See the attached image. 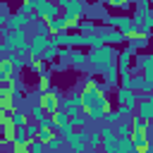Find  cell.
Wrapping results in <instances>:
<instances>
[{
	"label": "cell",
	"instance_id": "obj_6",
	"mask_svg": "<svg viewBox=\"0 0 153 153\" xmlns=\"http://www.w3.org/2000/svg\"><path fill=\"white\" fill-rule=\"evenodd\" d=\"M50 43V38L48 36H43V33H33L31 38H29V45H26V55H31V57H41V53L45 50V45Z\"/></svg>",
	"mask_w": 153,
	"mask_h": 153
},
{
	"label": "cell",
	"instance_id": "obj_25",
	"mask_svg": "<svg viewBox=\"0 0 153 153\" xmlns=\"http://www.w3.org/2000/svg\"><path fill=\"white\" fill-rule=\"evenodd\" d=\"M103 5H108V7H112V10L124 12V10H129V7H131V0H103Z\"/></svg>",
	"mask_w": 153,
	"mask_h": 153
},
{
	"label": "cell",
	"instance_id": "obj_19",
	"mask_svg": "<svg viewBox=\"0 0 153 153\" xmlns=\"http://www.w3.org/2000/svg\"><path fill=\"white\" fill-rule=\"evenodd\" d=\"M88 10V5L84 2V0H67L65 2V12H72V14H81L84 17V12Z\"/></svg>",
	"mask_w": 153,
	"mask_h": 153
},
{
	"label": "cell",
	"instance_id": "obj_16",
	"mask_svg": "<svg viewBox=\"0 0 153 153\" xmlns=\"http://www.w3.org/2000/svg\"><path fill=\"white\" fill-rule=\"evenodd\" d=\"M17 96H19V93H0V110H2V112L17 110V108H19V105H17Z\"/></svg>",
	"mask_w": 153,
	"mask_h": 153
},
{
	"label": "cell",
	"instance_id": "obj_27",
	"mask_svg": "<svg viewBox=\"0 0 153 153\" xmlns=\"http://www.w3.org/2000/svg\"><path fill=\"white\" fill-rule=\"evenodd\" d=\"M29 69L33 72V74H38V72H43L45 69V60H41V57H29Z\"/></svg>",
	"mask_w": 153,
	"mask_h": 153
},
{
	"label": "cell",
	"instance_id": "obj_5",
	"mask_svg": "<svg viewBox=\"0 0 153 153\" xmlns=\"http://www.w3.org/2000/svg\"><path fill=\"white\" fill-rule=\"evenodd\" d=\"M136 55V50L131 48V45H127L122 53H117V57H115V67H117V72L120 74H131V57Z\"/></svg>",
	"mask_w": 153,
	"mask_h": 153
},
{
	"label": "cell",
	"instance_id": "obj_28",
	"mask_svg": "<svg viewBox=\"0 0 153 153\" xmlns=\"http://www.w3.org/2000/svg\"><path fill=\"white\" fill-rule=\"evenodd\" d=\"M65 146V139L60 136V134H55V136H50L48 141H45V148L48 151H57V148H62Z\"/></svg>",
	"mask_w": 153,
	"mask_h": 153
},
{
	"label": "cell",
	"instance_id": "obj_17",
	"mask_svg": "<svg viewBox=\"0 0 153 153\" xmlns=\"http://www.w3.org/2000/svg\"><path fill=\"white\" fill-rule=\"evenodd\" d=\"M45 24H48V36H50V33H60V31H65V17H62V14L48 17Z\"/></svg>",
	"mask_w": 153,
	"mask_h": 153
},
{
	"label": "cell",
	"instance_id": "obj_42",
	"mask_svg": "<svg viewBox=\"0 0 153 153\" xmlns=\"http://www.w3.org/2000/svg\"><path fill=\"white\" fill-rule=\"evenodd\" d=\"M0 53H5V50H2V38H0Z\"/></svg>",
	"mask_w": 153,
	"mask_h": 153
},
{
	"label": "cell",
	"instance_id": "obj_33",
	"mask_svg": "<svg viewBox=\"0 0 153 153\" xmlns=\"http://www.w3.org/2000/svg\"><path fill=\"white\" fill-rule=\"evenodd\" d=\"M29 151L31 153H41V151H45V143L38 141V139H29Z\"/></svg>",
	"mask_w": 153,
	"mask_h": 153
},
{
	"label": "cell",
	"instance_id": "obj_15",
	"mask_svg": "<svg viewBox=\"0 0 153 153\" xmlns=\"http://www.w3.org/2000/svg\"><path fill=\"white\" fill-rule=\"evenodd\" d=\"M117 103L120 105H136V91H131V88H117Z\"/></svg>",
	"mask_w": 153,
	"mask_h": 153
},
{
	"label": "cell",
	"instance_id": "obj_26",
	"mask_svg": "<svg viewBox=\"0 0 153 153\" xmlns=\"http://www.w3.org/2000/svg\"><path fill=\"white\" fill-rule=\"evenodd\" d=\"M115 127V134L117 136H129L131 134V127H129V120H120L117 124H112Z\"/></svg>",
	"mask_w": 153,
	"mask_h": 153
},
{
	"label": "cell",
	"instance_id": "obj_36",
	"mask_svg": "<svg viewBox=\"0 0 153 153\" xmlns=\"http://www.w3.org/2000/svg\"><path fill=\"white\" fill-rule=\"evenodd\" d=\"M86 143H88L91 148H100V134H98V131H91V134H88V141H86Z\"/></svg>",
	"mask_w": 153,
	"mask_h": 153
},
{
	"label": "cell",
	"instance_id": "obj_18",
	"mask_svg": "<svg viewBox=\"0 0 153 153\" xmlns=\"http://www.w3.org/2000/svg\"><path fill=\"white\" fill-rule=\"evenodd\" d=\"M74 69H84L86 67V53H81L79 48H72V53H69V60H67Z\"/></svg>",
	"mask_w": 153,
	"mask_h": 153
},
{
	"label": "cell",
	"instance_id": "obj_34",
	"mask_svg": "<svg viewBox=\"0 0 153 153\" xmlns=\"http://www.w3.org/2000/svg\"><path fill=\"white\" fill-rule=\"evenodd\" d=\"M69 53H72L69 45H57V55H55V57H60V60L67 62V60H69Z\"/></svg>",
	"mask_w": 153,
	"mask_h": 153
},
{
	"label": "cell",
	"instance_id": "obj_30",
	"mask_svg": "<svg viewBox=\"0 0 153 153\" xmlns=\"http://www.w3.org/2000/svg\"><path fill=\"white\" fill-rule=\"evenodd\" d=\"M103 120H105V124H117V122H120L122 117L117 115V110H112V108H110V110H108V112L103 115Z\"/></svg>",
	"mask_w": 153,
	"mask_h": 153
},
{
	"label": "cell",
	"instance_id": "obj_4",
	"mask_svg": "<svg viewBox=\"0 0 153 153\" xmlns=\"http://www.w3.org/2000/svg\"><path fill=\"white\" fill-rule=\"evenodd\" d=\"M96 33L100 36V41L103 43H108V45H122L124 41H127V36L122 33V31H117L115 26H98L96 29Z\"/></svg>",
	"mask_w": 153,
	"mask_h": 153
},
{
	"label": "cell",
	"instance_id": "obj_1",
	"mask_svg": "<svg viewBox=\"0 0 153 153\" xmlns=\"http://www.w3.org/2000/svg\"><path fill=\"white\" fill-rule=\"evenodd\" d=\"M115 57H117L115 45L100 43V45H96V48H91V50L86 53V65H91V69H93L96 74H103L105 67H110V65L115 62Z\"/></svg>",
	"mask_w": 153,
	"mask_h": 153
},
{
	"label": "cell",
	"instance_id": "obj_20",
	"mask_svg": "<svg viewBox=\"0 0 153 153\" xmlns=\"http://www.w3.org/2000/svg\"><path fill=\"white\" fill-rule=\"evenodd\" d=\"M65 17V31H76L79 29V22H81V14H72V12H62Z\"/></svg>",
	"mask_w": 153,
	"mask_h": 153
},
{
	"label": "cell",
	"instance_id": "obj_2",
	"mask_svg": "<svg viewBox=\"0 0 153 153\" xmlns=\"http://www.w3.org/2000/svg\"><path fill=\"white\" fill-rule=\"evenodd\" d=\"M62 98V91L57 88H48V91H38V105L45 115H50L53 110H57V103Z\"/></svg>",
	"mask_w": 153,
	"mask_h": 153
},
{
	"label": "cell",
	"instance_id": "obj_31",
	"mask_svg": "<svg viewBox=\"0 0 153 153\" xmlns=\"http://www.w3.org/2000/svg\"><path fill=\"white\" fill-rule=\"evenodd\" d=\"M76 31H81V33H91V31H96V22H84V17H81Z\"/></svg>",
	"mask_w": 153,
	"mask_h": 153
},
{
	"label": "cell",
	"instance_id": "obj_37",
	"mask_svg": "<svg viewBox=\"0 0 153 153\" xmlns=\"http://www.w3.org/2000/svg\"><path fill=\"white\" fill-rule=\"evenodd\" d=\"M36 33L48 36V24H45V19H38V22H36Z\"/></svg>",
	"mask_w": 153,
	"mask_h": 153
},
{
	"label": "cell",
	"instance_id": "obj_21",
	"mask_svg": "<svg viewBox=\"0 0 153 153\" xmlns=\"http://www.w3.org/2000/svg\"><path fill=\"white\" fill-rule=\"evenodd\" d=\"M103 76H105V84L112 88V86H117V79H120V72H117V67H115V62L110 65V67H105V72H103Z\"/></svg>",
	"mask_w": 153,
	"mask_h": 153
},
{
	"label": "cell",
	"instance_id": "obj_11",
	"mask_svg": "<svg viewBox=\"0 0 153 153\" xmlns=\"http://www.w3.org/2000/svg\"><path fill=\"white\" fill-rule=\"evenodd\" d=\"M124 36H127V41H129V45H131L134 50L146 48V45H148V38H151V36H148V33H143L139 26H136V29H131L129 33H124Z\"/></svg>",
	"mask_w": 153,
	"mask_h": 153
},
{
	"label": "cell",
	"instance_id": "obj_39",
	"mask_svg": "<svg viewBox=\"0 0 153 153\" xmlns=\"http://www.w3.org/2000/svg\"><path fill=\"white\" fill-rule=\"evenodd\" d=\"M41 2H45V0H29V5H31V7H38Z\"/></svg>",
	"mask_w": 153,
	"mask_h": 153
},
{
	"label": "cell",
	"instance_id": "obj_7",
	"mask_svg": "<svg viewBox=\"0 0 153 153\" xmlns=\"http://www.w3.org/2000/svg\"><path fill=\"white\" fill-rule=\"evenodd\" d=\"M134 112L139 115V117H143V120H153V98L148 96V93H143L141 98H136V105H134Z\"/></svg>",
	"mask_w": 153,
	"mask_h": 153
},
{
	"label": "cell",
	"instance_id": "obj_29",
	"mask_svg": "<svg viewBox=\"0 0 153 153\" xmlns=\"http://www.w3.org/2000/svg\"><path fill=\"white\" fill-rule=\"evenodd\" d=\"M55 55H57V45H55V43H48V45H45V50L41 53V60L50 62V60H55Z\"/></svg>",
	"mask_w": 153,
	"mask_h": 153
},
{
	"label": "cell",
	"instance_id": "obj_9",
	"mask_svg": "<svg viewBox=\"0 0 153 153\" xmlns=\"http://www.w3.org/2000/svg\"><path fill=\"white\" fill-rule=\"evenodd\" d=\"M36 17L33 14H24V12H14V14H10L7 17V22H5V26L12 31V29H26L31 22H33Z\"/></svg>",
	"mask_w": 153,
	"mask_h": 153
},
{
	"label": "cell",
	"instance_id": "obj_23",
	"mask_svg": "<svg viewBox=\"0 0 153 153\" xmlns=\"http://www.w3.org/2000/svg\"><path fill=\"white\" fill-rule=\"evenodd\" d=\"M117 153H134L131 134H129V136H117Z\"/></svg>",
	"mask_w": 153,
	"mask_h": 153
},
{
	"label": "cell",
	"instance_id": "obj_22",
	"mask_svg": "<svg viewBox=\"0 0 153 153\" xmlns=\"http://www.w3.org/2000/svg\"><path fill=\"white\" fill-rule=\"evenodd\" d=\"M48 88H53V74L48 69H43V72H38V91H48Z\"/></svg>",
	"mask_w": 153,
	"mask_h": 153
},
{
	"label": "cell",
	"instance_id": "obj_38",
	"mask_svg": "<svg viewBox=\"0 0 153 153\" xmlns=\"http://www.w3.org/2000/svg\"><path fill=\"white\" fill-rule=\"evenodd\" d=\"M17 12H24V14H33V7H31V5H29V2H22V5H19V10H17Z\"/></svg>",
	"mask_w": 153,
	"mask_h": 153
},
{
	"label": "cell",
	"instance_id": "obj_35",
	"mask_svg": "<svg viewBox=\"0 0 153 153\" xmlns=\"http://www.w3.org/2000/svg\"><path fill=\"white\" fill-rule=\"evenodd\" d=\"M131 112H134V108H131V105H120V108H117V115H120L122 120H129V117H131Z\"/></svg>",
	"mask_w": 153,
	"mask_h": 153
},
{
	"label": "cell",
	"instance_id": "obj_41",
	"mask_svg": "<svg viewBox=\"0 0 153 153\" xmlns=\"http://www.w3.org/2000/svg\"><path fill=\"white\" fill-rule=\"evenodd\" d=\"M65 2H67V0H57V5H60V7H65Z\"/></svg>",
	"mask_w": 153,
	"mask_h": 153
},
{
	"label": "cell",
	"instance_id": "obj_10",
	"mask_svg": "<svg viewBox=\"0 0 153 153\" xmlns=\"http://www.w3.org/2000/svg\"><path fill=\"white\" fill-rule=\"evenodd\" d=\"M55 14H60V5L53 2V0H45L38 7H33V17L36 19H48V17H55Z\"/></svg>",
	"mask_w": 153,
	"mask_h": 153
},
{
	"label": "cell",
	"instance_id": "obj_24",
	"mask_svg": "<svg viewBox=\"0 0 153 153\" xmlns=\"http://www.w3.org/2000/svg\"><path fill=\"white\" fill-rule=\"evenodd\" d=\"M136 67H139L141 72H153V57H151V55H141L139 62L134 65V69H136Z\"/></svg>",
	"mask_w": 153,
	"mask_h": 153
},
{
	"label": "cell",
	"instance_id": "obj_13",
	"mask_svg": "<svg viewBox=\"0 0 153 153\" xmlns=\"http://www.w3.org/2000/svg\"><path fill=\"white\" fill-rule=\"evenodd\" d=\"M10 146H12L14 153H24V151H29V136L24 134V129H17V131H14Z\"/></svg>",
	"mask_w": 153,
	"mask_h": 153
},
{
	"label": "cell",
	"instance_id": "obj_14",
	"mask_svg": "<svg viewBox=\"0 0 153 153\" xmlns=\"http://www.w3.org/2000/svg\"><path fill=\"white\" fill-rule=\"evenodd\" d=\"M131 146H134V153H148L153 148L148 134H131Z\"/></svg>",
	"mask_w": 153,
	"mask_h": 153
},
{
	"label": "cell",
	"instance_id": "obj_32",
	"mask_svg": "<svg viewBox=\"0 0 153 153\" xmlns=\"http://www.w3.org/2000/svg\"><path fill=\"white\" fill-rule=\"evenodd\" d=\"M43 117H45V112H43V110H41V105L36 103V105L31 108V115H29V120H33V122H41Z\"/></svg>",
	"mask_w": 153,
	"mask_h": 153
},
{
	"label": "cell",
	"instance_id": "obj_3",
	"mask_svg": "<svg viewBox=\"0 0 153 153\" xmlns=\"http://www.w3.org/2000/svg\"><path fill=\"white\" fill-rule=\"evenodd\" d=\"M100 134V148L105 153H117V134H115V127L112 124H103L98 129Z\"/></svg>",
	"mask_w": 153,
	"mask_h": 153
},
{
	"label": "cell",
	"instance_id": "obj_40",
	"mask_svg": "<svg viewBox=\"0 0 153 153\" xmlns=\"http://www.w3.org/2000/svg\"><path fill=\"white\" fill-rule=\"evenodd\" d=\"M5 22H7V14H2V12H0V26H5Z\"/></svg>",
	"mask_w": 153,
	"mask_h": 153
},
{
	"label": "cell",
	"instance_id": "obj_12",
	"mask_svg": "<svg viewBox=\"0 0 153 153\" xmlns=\"http://www.w3.org/2000/svg\"><path fill=\"white\" fill-rule=\"evenodd\" d=\"M129 127H131V134H151V122L139 117L136 112L129 117Z\"/></svg>",
	"mask_w": 153,
	"mask_h": 153
},
{
	"label": "cell",
	"instance_id": "obj_8",
	"mask_svg": "<svg viewBox=\"0 0 153 153\" xmlns=\"http://www.w3.org/2000/svg\"><path fill=\"white\" fill-rule=\"evenodd\" d=\"M103 24H105V26H115V29L122 31V33H129V31L134 29L131 17H127V14H120V17H103Z\"/></svg>",
	"mask_w": 153,
	"mask_h": 153
}]
</instances>
